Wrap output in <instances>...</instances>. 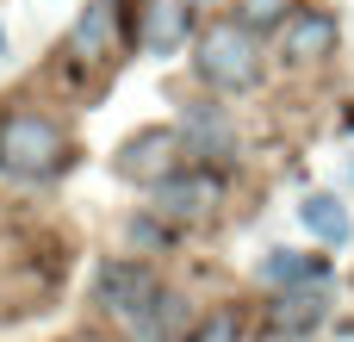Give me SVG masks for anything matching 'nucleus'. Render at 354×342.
<instances>
[{
	"instance_id": "nucleus-1",
	"label": "nucleus",
	"mask_w": 354,
	"mask_h": 342,
	"mask_svg": "<svg viewBox=\"0 0 354 342\" xmlns=\"http://www.w3.org/2000/svg\"><path fill=\"white\" fill-rule=\"evenodd\" d=\"M68 162V137L44 118V112H12L0 118V168L19 181H44Z\"/></svg>"
},
{
	"instance_id": "nucleus-2",
	"label": "nucleus",
	"mask_w": 354,
	"mask_h": 342,
	"mask_svg": "<svg viewBox=\"0 0 354 342\" xmlns=\"http://www.w3.org/2000/svg\"><path fill=\"white\" fill-rule=\"evenodd\" d=\"M199 75H205L212 87H230V93L255 87V75H261L255 37H249L236 19H230V25H212V31L199 37Z\"/></svg>"
},
{
	"instance_id": "nucleus-3",
	"label": "nucleus",
	"mask_w": 354,
	"mask_h": 342,
	"mask_svg": "<svg viewBox=\"0 0 354 342\" xmlns=\"http://www.w3.org/2000/svg\"><path fill=\"white\" fill-rule=\"evenodd\" d=\"M174 150H180L174 131H137V137L118 150V174H124V181H149V187H162V181L174 174Z\"/></svg>"
},
{
	"instance_id": "nucleus-4",
	"label": "nucleus",
	"mask_w": 354,
	"mask_h": 342,
	"mask_svg": "<svg viewBox=\"0 0 354 342\" xmlns=\"http://www.w3.org/2000/svg\"><path fill=\"white\" fill-rule=\"evenodd\" d=\"M149 299H156V280H149V268H137V262H112V268L100 274V305H106L112 318L137 324V318L149 312Z\"/></svg>"
},
{
	"instance_id": "nucleus-5",
	"label": "nucleus",
	"mask_w": 354,
	"mask_h": 342,
	"mask_svg": "<svg viewBox=\"0 0 354 342\" xmlns=\"http://www.w3.org/2000/svg\"><path fill=\"white\" fill-rule=\"evenodd\" d=\"M112 37H118L112 0H87V12H81L75 31H68V56H75V62H106V56H112Z\"/></svg>"
},
{
	"instance_id": "nucleus-6",
	"label": "nucleus",
	"mask_w": 354,
	"mask_h": 342,
	"mask_svg": "<svg viewBox=\"0 0 354 342\" xmlns=\"http://www.w3.org/2000/svg\"><path fill=\"white\" fill-rule=\"evenodd\" d=\"M280 50H286L292 62H317V56H330V50H336V19L317 12V6L292 12L286 31H280Z\"/></svg>"
},
{
	"instance_id": "nucleus-7",
	"label": "nucleus",
	"mask_w": 354,
	"mask_h": 342,
	"mask_svg": "<svg viewBox=\"0 0 354 342\" xmlns=\"http://www.w3.org/2000/svg\"><path fill=\"white\" fill-rule=\"evenodd\" d=\"M212 206H218V181L212 174H168L156 187V212H168V218H205Z\"/></svg>"
},
{
	"instance_id": "nucleus-8",
	"label": "nucleus",
	"mask_w": 354,
	"mask_h": 342,
	"mask_svg": "<svg viewBox=\"0 0 354 342\" xmlns=\"http://www.w3.org/2000/svg\"><path fill=\"white\" fill-rule=\"evenodd\" d=\"M180 44H187V0H149L143 6V50L168 56Z\"/></svg>"
},
{
	"instance_id": "nucleus-9",
	"label": "nucleus",
	"mask_w": 354,
	"mask_h": 342,
	"mask_svg": "<svg viewBox=\"0 0 354 342\" xmlns=\"http://www.w3.org/2000/svg\"><path fill=\"white\" fill-rule=\"evenodd\" d=\"M299 218H305V231H311L317 243H348V206H342L336 193H311V199L299 206Z\"/></svg>"
},
{
	"instance_id": "nucleus-10",
	"label": "nucleus",
	"mask_w": 354,
	"mask_h": 342,
	"mask_svg": "<svg viewBox=\"0 0 354 342\" xmlns=\"http://www.w3.org/2000/svg\"><path fill=\"white\" fill-rule=\"evenodd\" d=\"M187 143H193V150H205V156H212V150L224 156V150H230V118H224V112L193 106V112H187Z\"/></svg>"
},
{
	"instance_id": "nucleus-11",
	"label": "nucleus",
	"mask_w": 354,
	"mask_h": 342,
	"mask_svg": "<svg viewBox=\"0 0 354 342\" xmlns=\"http://www.w3.org/2000/svg\"><path fill=\"white\" fill-rule=\"evenodd\" d=\"M324 324V299L317 293H286L280 305H274V330L286 336V330H317Z\"/></svg>"
},
{
	"instance_id": "nucleus-12",
	"label": "nucleus",
	"mask_w": 354,
	"mask_h": 342,
	"mask_svg": "<svg viewBox=\"0 0 354 342\" xmlns=\"http://www.w3.org/2000/svg\"><path fill=\"white\" fill-rule=\"evenodd\" d=\"M180 318H187V312H180V299H174V293H156V299H149V312L137 318V330H143L149 342H174V336H180Z\"/></svg>"
},
{
	"instance_id": "nucleus-13",
	"label": "nucleus",
	"mask_w": 354,
	"mask_h": 342,
	"mask_svg": "<svg viewBox=\"0 0 354 342\" xmlns=\"http://www.w3.org/2000/svg\"><path fill=\"white\" fill-rule=\"evenodd\" d=\"M286 6H292V0H243V19H236V25H243V31H255V25H274Z\"/></svg>"
},
{
	"instance_id": "nucleus-14",
	"label": "nucleus",
	"mask_w": 354,
	"mask_h": 342,
	"mask_svg": "<svg viewBox=\"0 0 354 342\" xmlns=\"http://www.w3.org/2000/svg\"><path fill=\"white\" fill-rule=\"evenodd\" d=\"M236 336H243V324H236V312H218L212 324H199V330H193V342H236Z\"/></svg>"
},
{
	"instance_id": "nucleus-15",
	"label": "nucleus",
	"mask_w": 354,
	"mask_h": 342,
	"mask_svg": "<svg viewBox=\"0 0 354 342\" xmlns=\"http://www.w3.org/2000/svg\"><path fill=\"white\" fill-rule=\"evenodd\" d=\"M261 274H268L274 287H286V280H299V274H311V262H305V255H286V249H280V255H274V262H268Z\"/></svg>"
},
{
	"instance_id": "nucleus-16",
	"label": "nucleus",
	"mask_w": 354,
	"mask_h": 342,
	"mask_svg": "<svg viewBox=\"0 0 354 342\" xmlns=\"http://www.w3.org/2000/svg\"><path fill=\"white\" fill-rule=\"evenodd\" d=\"M187 6H218V0H187Z\"/></svg>"
}]
</instances>
